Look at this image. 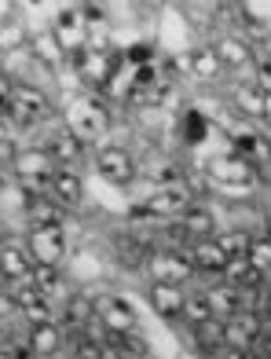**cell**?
<instances>
[{"label":"cell","mask_w":271,"mask_h":359,"mask_svg":"<svg viewBox=\"0 0 271 359\" xmlns=\"http://www.w3.org/2000/svg\"><path fill=\"white\" fill-rule=\"evenodd\" d=\"M125 62H129V67H151V62H154V48L151 44H132L129 48V52H125Z\"/></svg>","instance_id":"obj_39"},{"label":"cell","mask_w":271,"mask_h":359,"mask_svg":"<svg viewBox=\"0 0 271 359\" xmlns=\"http://www.w3.org/2000/svg\"><path fill=\"white\" fill-rule=\"evenodd\" d=\"M180 67H183V74L205 81V85H209V81H220V74H224V62L216 59L213 48H198V52L183 55V59H180Z\"/></svg>","instance_id":"obj_23"},{"label":"cell","mask_w":271,"mask_h":359,"mask_svg":"<svg viewBox=\"0 0 271 359\" xmlns=\"http://www.w3.org/2000/svg\"><path fill=\"white\" fill-rule=\"evenodd\" d=\"M26 44V26L19 19L0 22V52H15V48Z\"/></svg>","instance_id":"obj_35"},{"label":"cell","mask_w":271,"mask_h":359,"mask_svg":"<svg viewBox=\"0 0 271 359\" xmlns=\"http://www.w3.org/2000/svg\"><path fill=\"white\" fill-rule=\"evenodd\" d=\"M224 283H231L242 293H253V290H264V271L257 264H249V260H231L224 271Z\"/></svg>","instance_id":"obj_25"},{"label":"cell","mask_w":271,"mask_h":359,"mask_svg":"<svg viewBox=\"0 0 271 359\" xmlns=\"http://www.w3.org/2000/svg\"><path fill=\"white\" fill-rule=\"evenodd\" d=\"M195 205V198H190V191L180 184V187H158L154 194H147L143 202L132 205V220H176L183 217L187 209Z\"/></svg>","instance_id":"obj_1"},{"label":"cell","mask_w":271,"mask_h":359,"mask_svg":"<svg viewBox=\"0 0 271 359\" xmlns=\"http://www.w3.org/2000/svg\"><path fill=\"white\" fill-rule=\"evenodd\" d=\"M52 34L59 37V44H62V52H67V55L81 52V48L88 44V26H85V19H81V8L59 11V15H55V26H52Z\"/></svg>","instance_id":"obj_11"},{"label":"cell","mask_w":271,"mask_h":359,"mask_svg":"<svg viewBox=\"0 0 271 359\" xmlns=\"http://www.w3.org/2000/svg\"><path fill=\"white\" fill-rule=\"evenodd\" d=\"M216 59L224 62V70H242V67H253V59H257V52H253V44L246 37H220L213 44Z\"/></svg>","instance_id":"obj_22"},{"label":"cell","mask_w":271,"mask_h":359,"mask_svg":"<svg viewBox=\"0 0 271 359\" xmlns=\"http://www.w3.org/2000/svg\"><path fill=\"white\" fill-rule=\"evenodd\" d=\"M264 231L271 235V209H267V213H264Z\"/></svg>","instance_id":"obj_46"},{"label":"cell","mask_w":271,"mask_h":359,"mask_svg":"<svg viewBox=\"0 0 271 359\" xmlns=\"http://www.w3.org/2000/svg\"><path fill=\"white\" fill-rule=\"evenodd\" d=\"M48 114H52V103H48V95L37 88V85H22V81H15V92H11V103H8V118L15 128H34L37 121H44Z\"/></svg>","instance_id":"obj_3"},{"label":"cell","mask_w":271,"mask_h":359,"mask_svg":"<svg viewBox=\"0 0 271 359\" xmlns=\"http://www.w3.org/2000/svg\"><path fill=\"white\" fill-rule=\"evenodd\" d=\"M22 316H26V323H29V326L55 323V312H52V301H48V297H41V301H34L29 308H22Z\"/></svg>","instance_id":"obj_37"},{"label":"cell","mask_w":271,"mask_h":359,"mask_svg":"<svg viewBox=\"0 0 271 359\" xmlns=\"http://www.w3.org/2000/svg\"><path fill=\"white\" fill-rule=\"evenodd\" d=\"M95 319L103 323V330H136V308L121 293L95 297Z\"/></svg>","instance_id":"obj_10"},{"label":"cell","mask_w":271,"mask_h":359,"mask_svg":"<svg viewBox=\"0 0 271 359\" xmlns=\"http://www.w3.org/2000/svg\"><path fill=\"white\" fill-rule=\"evenodd\" d=\"M190 341L202 355H224L228 348V330H224V319H205L198 326H190Z\"/></svg>","instance_id":"obj_21"},{"label":"cell","mask_w":271,"mask_h":359,"mask_svg":"<svg viewBox=\"0 0 271 359\" xmlns=\"http://www.w3.org/2000/svg\"><path fill=\"white\" fill-rule=\"evenodd\" d=\"M11 92H15V81L8 77V70H0V110H8Z\"/></svg>","instance_id":"obj_43"},{"label":"cell","mask_w":271,"mask_h":359,"mask_svg":"<svg viewBox=\"0 0 271 359\" xmlns=\"http://www.w3.org/2000/svg\"><path fill=\"white\" fill-rule=\"evenodd\" d=\"M213 242L228 253V260H246L249 257V246H253V235L242 231V227H228V231H216Z\"/></svg>","instance_id":"obj_30"},{"label":"cell","mask_w":271,"mask_h":359,"mask_svg":"<svg viewBox=\"0 0 271 359\" xmlns=\"http://www.w3.org/2000/svg\"><path fill=\"white\" fill-rule=\"evenodd\" d=\"M26 341L41 359H52L62 348V330H59V323H41V326H29L26 330Z\"/></svg>","instance_id":"obj_24"},{"label":"cell","mask_w":271,"mask_h":359,"mask_svg":"<svg viewBox=\"0 0 271 359\" xmlns=\"http://www.w3.org/2000/svg\"><path fill=\"white\" fill-rule=\"evenodd\" d=\"M235 100V110L246 114V118H271V95L257 85V81H249V85H238L231 92Z\"/></svg>","instance_id":"obj_20"},{"label":"cell","mask_w":271,"mask_h":359,"mask_svg":"<svg viewBox=\"0 0 271 359\" xmlns=\"http://www.w3.org/2000/svg\"><path fill=\"white\" fill-rule=\"evenodd\" d=\"M106 345H114L121 352V359H147L151 348L136 330H106Z\"/></svg>","instance_id":"obj_31"},{"label":"cell","mask_w":271,"mask_h":359,"mask_svg":"<svg viewBox=\"0 0 271 359\" xmlns=\"http://www.w3.org/2000/svg\"><path fill=\"white\" fill-rule=\"evenodd\" d=\"M29 227H67V209L59 202H48V198H37L29 205Z\"/></svg>","instance_id":"obj_33"},{"label":"cell","mask_w":271,"mask_h":359,"mask_svg":"<svg viewBox=\"0 0 271 359\" xmlns=\"http://www.w3.org/2000/svg\"><path fill=\"white\" fill-rule=\"evenodd\" d=\"M81 19H85V26H95L106 19V11H103V4H81Z\"/></svg>","instance_id":"obj_41"},{"label":"cell","mask_w":271,"mask_h":359,"mask_svg":"<svg viewBox=\"0 0 271 359\" xmlns=\"http://www.w3.org/2000/svg\"><path fill=\"white\" fill-rule=\"evenodd\" d=\"M95 172L114 187H129L136 180V172H139L136 154L125 151V147H103V151H95Z\"/></svg>","instance_id":"obj_6"},{"label":"cell","mask_w":271,"mask_h":359,"mask_svg":"<svg viewBox=\"0 0 271 359\" xmlns=\"http://www.w3.org/2000/svg\"><path fill=\"white\" fill-rule=\"evenodd\" d=\"M0 290H8V275L4 271H0Z\"/></svg>","instance_id":"obj_47"},{"label":"cell","mask_w":271,"mask_h":359,"mask_svg":"<svg viewBox=\"0 0 271 359\" xmlns=\"http://www.w3.org/2000/svg\"><path fill=\"white\" fill-rule=\"evenodd\" d=\"M209 133H213V121L205 118L198 107H187L183 118H180V140H183L187 147H198V143L209 140Z\"/></svg>","instance_id":"obj_26"},{"label":"cell","mask_w":271,"mask_h":359,"mask_svg":"<svg viewBox=\"0 0 271 359\" xmlns=\"http://www.w3.org/2000/svg\"><path fill=\"white\" fill-rule=\"evenodd\" d=\"M29 283L37 286L41 297H67V286H62V271L55 264H34V271H29Z\"/></svg>","instance_id":"obj_28"},{"label":"cell","mask_w":271,"mask_h":359,"mask_svg":"<svg viewBox=\"0 0 271 359\" xmlns=\"http://www.w3.org/2000/svg\"><path fill=\"white\" fill-rule=\"evenodd\" d=\"M0 348L8 352V359H41L34 348H29L26 337H22V341H19V337H8V341H0Z\"/></svg>","instance_id":"obj_38"},{"label":"cell","mask_w":271,"mask_h":359,"mask_svg":"<svg viewBox=\"0 0 271 359\" xmlns=\"http://www.w3.org/2000/svg\"><path fill=\"white\" fill-rule=\"evenodd\" d=\"M0 271L8 275V283H22L34 271V257L22 246H4V253H0Z\"/></svg>","instance_id":"obj_27"},{"label":"cell","mask_w":271,"mask_h":359,"mask_svg":"<svg viewBox=\"0 0 271 359\" xmlns=\"http://www.w3.org/2000/svg\"><path fill=\"white\" fill-rule=\"evenodd\" d=\"M70 359H81V355H70Z\"/></svg>","instance_id":"obj_50"},{"label":"cell","mask_w":271,"mask_h":359,"mask_svg":"<svg viewBox=\"0 0 271 359\" xmlns=\"http://www.w3.org/2000/svg\"><path fill=\"white\" fill-rule=\"evenodd\" d=\"M187 253H190V264H195V271H202V275H209L213 283H220L224 279V271H228V253L216 246L213 238H202V242H190L187 246Z\"/></svg>","instance_id":"obj_13"},{"label":"cell","mask_w":271,"mask_h":359,"mask_svg":"<svg viewBox=\"0 0 271 359\" xmlns=\"http://www.w3.org/2000/svg\"><path fill=\"white\" fill-rule=\"evenodd\" d=\"M106 125H110V114H106V107L95 100V95H85V100H77L70 107V125L67 128L74 136H81V140L99 136V133H106Z\"/></svg>","instance_id":"obj_8"},{"label":"cell","mask_w":271,"mask_h":359,"mask_svg":"<svg viewBox=\"0 0 271 359\" xmlns=\"http://www.w3.org/2000/svg\"><path fill=\"white\" fill-rule=\"evenodd\" d=\"M205 297H209L216 319H231V316H238V312H246V297H249V293L235 290L231 283L220 279V283H213V286H205Z\"/></svg>","instance_id":"obj_16"},{"label":"cell","mask_w":271,"mask_h":359,"mask_svg":"<svg viewBox=\"0 0 271 359\" xmlns=\"http://www.w3.org/2000/svg\"><path fill=\"white\" fill-rule=\"evenodd\" d=\"M70 62H74V70L81 74L95 92H106L110 85H114L118 70H121V67H118V55H110V52H88V48L74 52Z\"/></svg>","instance_id":"obj_4"},{"label":"cell","mask_w":271,"mask_h":359,"mask_svg":"<svg viewBox=\"0 0 271 359\" xmlns=\"http://www.w3.org/2000/svg\"><path fill=\"white\" fill-rule=\"evenodd\" d=\"M253 312L264 319V326H271V290H260V301L253 304Z\"/></svg>","instance_id":"obj_42"},{"label":"cell","mask_w":271,"mask_h":359,"mask_svg":"<svg viewBox=\"0 0 271 359\" xmlns=\"http://www.w3.org/2000/svg\"><path fill=\"white\" fill-rule=\"evenodd\" d=\"M0 253H4V242H0Z\"/></svg>","instance_id":"obj_49"},{"label":"cell","mask_w":271,"mask_h":359,"mask_svg":"<svg viewBox=\"0 0 271 359\" xmlns=\"http://www.w3.org/2000/svg\"><path fill=\"white\" fill-rule=\"evenodd\" d=\"M180 220H183V227L190 231V238H195V242L213 238V235H216V213H209L205 205H190Z\"/></svg>","instance_id":"obj_32"},{"label":"cell","mask_w":271,"mask_h":359,"mask_svg":"<svg viewBox=\"0 0 271 359\" xmlns=\"http://www.w3.org/2000/svg\"><path fill=\"white\" fill-rule=\"evenodd\" d=\"M224 330H228V348H253L264 337V319L253 308H246V312L224 319Z\"/></svg>","instance_id":"obj_12"},{"label":"cell","mask_w":271,"mask_h":359,"mask_svg":"<svg viewBox=\"0 0 271 359\" xmlns=\"http://www.w3.org/2000/svg\"><path fill=\"white\" fill-rule=\"evenodd\" d=\"M11 312H19V308H15V301H11L8 290H0V319H8Z\"/></svg>","instance_id":"obj_44"},{"label":"cell","mask_w":271,"mask_h":359,"mask_svg":"<svg viewBox=\"0 0 271 359\" xmlns=\"http://www.w3.org/2000/svg\"><path fill=\"white\" fill-rule=\"evenodd\" d=\"M249 264H257L264 275L271 271V235L264 231V235H253V246H249Z\"/></svg>","instance_id":"obj_36"},{"label":"cell","mask_w":271,"mask_h":359,"mask_svg":"<svg viewBox=\"0 0 271 359\" xmlns=\"http://www.w3.org/2000/svg\"><path fill=\"white\" fill-rule=\"evenodd\" d=\"M151 231H114V253L129 268H143L151 257Z\"/></svg>","instance_id":"obj_15"},{"label":"cell","mask_w":271,"mask_h":359,"mask_svg":"<svg viewBox=\"0 0 271 359\" xmlns=\"http://www.w3.org/2000/svg\"><path fill=\"white\" fill-rule=\"evenodd\" d=\"M183 319H187L190 326H198V323H205V319H216L209 297H205V290H202V293H187V297H183Z\"/></svg>","instance_id":"obj_34"},{"label":"cell","mask_w":271,"mask_h":359,"mask_svg":"<svg viewBox=\"0 0 271 359\" xmlns=\"http://www.w3.org/2000/svg\"><path fill=\"white\" fill-rule=\"evenodd\" d=\"M67 231L62 227H29V257H34V264H55L59 268V260L62 253H67Z\"/></svg>","instance_id":"obj_9"},{"label":"cell","mask_w":271,"mask_h":359,"mask_svg":"<svg viewBox=\"0 0 271 359\" xmlns=\"http://www.w3.org/2000/svg\"><path fill=\"white\" fill-rule=\"evenodd\" d=\"M29 44H34V59H37V67H48V70H55L59 62H67L70 55L62 52V44L55 34H37V37H29Z\"/></svg>","instance_id":"obj_29"},{"label":"cell","mask_w":271,"mask_h":359,"mask_svg":"<svg viewBox=\"0 0 271 359\" xmlns=\"http://www.w3.org/2000/svg\"><path fill=\"white\" fill-rule=\"evenodd\" d=\"M95 319V297H88L85 290H70L62 301V326L67 330H88Z\"/></svg>","instance_id":"obj_17"},{"label":"cell","mask_w":271,"mask_h":359,"mask_svg":"<svg viewBox=\"0 0 271 359\" xmlns=\"http://www.w3.org/2000/svg\"><path fill=\"white\" fill-rule=\"evenodd\" d=\"M0 359H8V352H4V348H0Z\"/></svg>","instance_id":"obj_48"},{"label":"cell","mask_w":271,"mask_h":359,"mask_svg":"<svg viewBox=\"0 0 271 359\" xmlns=\"http://www.w3.org/2000/svg\"><path fill=\"white\" fill-rule=\"evenodd\" d=\"M44 151L52 154V161H55L59 169H70V165H77V161L85 158V140H81V136H74L70 128H59V133L48 140Z\"/></svg>","instance_id":"obj_19"},{"label":"cell","mask_w":271,"mask_h":359,"mask_svg":"<svg viewBox=\"0 0 271 359\" xmlns=\"http://www.w3.org/2000/svg\"><path fill=\"white\" fill-rule=\"evenodd\" d=\"M257 172H260L257 165H249V161L238 158V154H220L205 165V176H209L216 187H249V184H257Z\"/></svg>","instance_id":"obj_7"},{"label":"cell","mask_w":271,"mask_h":359,"mask_svg":"<svg viewBox=\"0 0 271 359\" xmlns=\"http://www.w3.org/2000/svg\"><path fill=\"white\" fill-rule=\"evenodd\" d=\"M147 275L151 283H169V286H183L190 275H198L195 264H190V253L187 250H172V246H158L147 257Z\"/></svg>","instance_id":"obj_2"},{"label":"cell","mask_w":271,"mask_h":359,"mask_svg":"<svg viewBox=\"0 0 271 359\" xmlns=\"http://www.w3.org/2000/svg\"><path fill=\"white\" fill-rule=\"evenodd\" d=\"M55 161H52V154L44 151V147H26V151H19L11 158V172H15V180L19 184H29V187H41V184H48V180L55 176Z\"/></svg>","instance_id":"obj_5"},{"label":"cell","mask_w":271,"mask_h":359,"mask_svg":"<svg viewBox=\"0 0 271 359\" xmlns=\"http://www.w3.org/2000/svg\"><path fill=\"white\" fill-rule=\"evenodd\" d=\"M224 359H260L253 348H224Z\"/></svg>","instance_id":"obj_45"},{"label":"cell","mask_w":271,"mask_h":359,"mask_svg":"<svg viewBox=\"0 0 271 359\" xmlns=\"http://www.w3.org/2000/svg\"><path fill=\"white\" fill-rule=\"evenodd\" d=\"M183 297H187V293L180 286H169V283H151V290H147L151 308L162 319H169V323L183 319Z\"/></svg>","instance_id":"obj_18"},{"label":"cell","mask_w":271,"mask_h":359,"mask_svg":"<svg viewBox=\"0 0 271 359\" xmlns=\"http://www.w3.org/2000/svg\"><path fill=\"white\" fill-rule=\"evenodd\" d=\"M48 194H52V202H59L62 209H77L85 202V184L74 169H55V176L48 180Z\"/></svg>","instance_id":"obj_14"},{"label":"cell","mask_w":271,"mask_h":359,"mask_svg":"<svg viewBox=\"0 0 271 359\" xmlns=\"http://www.w3.org/2000/svg\"><path fill=\"white\" fill-rule=\"evenodd\" d=\"M257 85L271 95V55H264V59L257 62Z\"/></svg>","instance_id":"obj_40"}]
</instances>
